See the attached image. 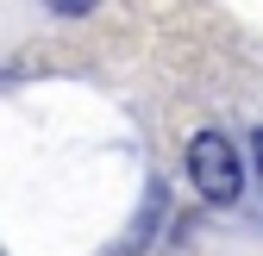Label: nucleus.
Listing matches in <instances>:
<instances>
[{
  "instance_id": "f257e3e1",
  "label": "nucleus",
  "mask_w": 263,
  "mask_h": 256,
  "mask_svg": "<svg viewBox=\"0 0 263 256\" xmlns=\"http://www.w3.org/2000/svg\"><path fill=\"white\" fill-rule=\"evenodd\" d=\"M188 181L201 187V200H213V206H232V200L245 194L238 150L226 144L219 132H194V138H188Z\"/></svg>"
},
{
  "instance_id": "f03ea898",
  "label": "nucleus",
  "mask_w": 263,
  "mask_h": 256,
  "mask_svg": "<svg viewBox=\"0 0 263 256\" xmlns=\"http://www.w3.org/2000/svg\"><path fill=\"white\" fill-rule=\"evenodd\" d=\"M251 169H257V194H263V125L251 132Z\"/></svg>"
}]
</instances>
